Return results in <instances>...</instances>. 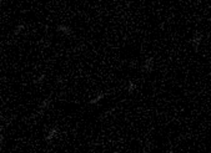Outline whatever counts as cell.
<instances>
[{"label": "cell", "instance_id": "6da1fadb", "mask_svg": "<svg viewBox=\"0 0 211 153\" xmlns=\"http://www.w3.org/2000/svg\"><path fill=\"white\" fill-rule=\"evenodd\" d=\"M202 37H204V35H202L201 32H196V34H194L193 37H191V45H193V47H194L195 50H197L199 46L201 45Z\"/></svg>", "mask_w": 211, "mask_h": 153}, {"label": "cell", "instance_id": "7a4b0ae2", "mask_svg": "<svg viewBox=\"0 0 211 153\" xmlns=\"http://www.w3.org/2000/svg\"><path fill=\"white\" fill-rule=\"evenodd\" d=\"M152 69H154V57H147L141 66V70L144 72H151Z\"/></svg>", "mask_w": 211, "mask_h": 153}, {"label": "cell", "instance_id": "3957f363", "mask_svg": "<svg viewBox=\"0 0 211 153\" xmlns=\"http://www.w3.org/2000/svg\"><path fill=\"white\" fill-rule=\"evenodd\" d=\"M57 133H59V128H57V127L50 128L49 132L46 133V136H45V141H53L57 136Z\"/></svg>", "mask_w": 211, "mask_h": 153}, {"label": "cell", "instance_id": "277c9868", "mask_svg": "<svg viewBox=\"0 0 211 153\" xmlns=\"http://www.w3.org/2000/svg\"><path fill=\"white\" fill-rule=\"evenodd\" d=\"M56 30L59 31V32H61V34H64V35H66V36H70V35L72 34V30L70 29V26H68V25H64V24L57 25Z\"/></svg>", "mask_w": 211, "mask_h": 153}, {"label": "cell", "instance_id": "5b68a950", "mask_svg": "<svg viewBox=\"0 0 211 153\" xmlns=\"http://www.w3.org/2000/svg\"><path fill=\"white\" fill-rule=\"evenodd\" d=\"M105 99V93L104 92H100L99 95H96L95 97H92L90 101H89V105H98L100 101H103Z\"/></svg>", "mask_w": 211, "mask_h": 153}, {"label": "cell", "instance_id": "8992f818", "mask_svg": "<svg viewBox=\"0 0 211 153\" xmlns=\"http://www.w3.org/2000/svg\"><path fill=\"white\" fill-rule=\"evenodd\" d=\"M136 88H138V86H136V84L134 82V81H129V82H127V85H126V91H127V93H134Z\"/></svg>", "mask_w": 211, "mask_h": 153}, {"label": "cell", "instance_id": "52a82bcc", "mask_svg": "<svg viewBox=\"0 0 211 153\" xmlns=\"http://www.w3.org/2000/svg\"><path fill=\"white\" fill-rule=\"evenodd\" d=\"M50 99H45V100H43L41 102H40V105H39V111L40 112H43L44 110H46L49 106H50Z\"/></svg>", "mask_w": 211, "mask_h": 153}, {"label": "cell", "instance_id": "ba28073f", "mask_svg": "<svg viewBox=\"0 0 211 153\" xmlns=\"http://www.w3.org/2000/svg\"><path fill=\"white\" fill-rule=\"evenodd\" d=\"M45 77H46V76H45V73H41V75H40L39 77L36 79V80H34V84H36V85H40V84H43V82H44V80H45Z\"/></svg>", "mask_w": 211, "mask_h": 153}, {"label": "cell", "instance_id": "9c48e42d", "mask_svg": "<svg viewBox=\"0 0 211 153\" xmlns=\"http://www.w3.org/2000/svg\"><path fill=\"white\" fill-rule=\"evenodd\" d=\"M24 29H25V25H24V24H19V25L15 28L14 34H15V35H19V34H20V32L24 30Z\"/></svg>", "mask_w": 211, "mask_h": 153}]
</instances>
